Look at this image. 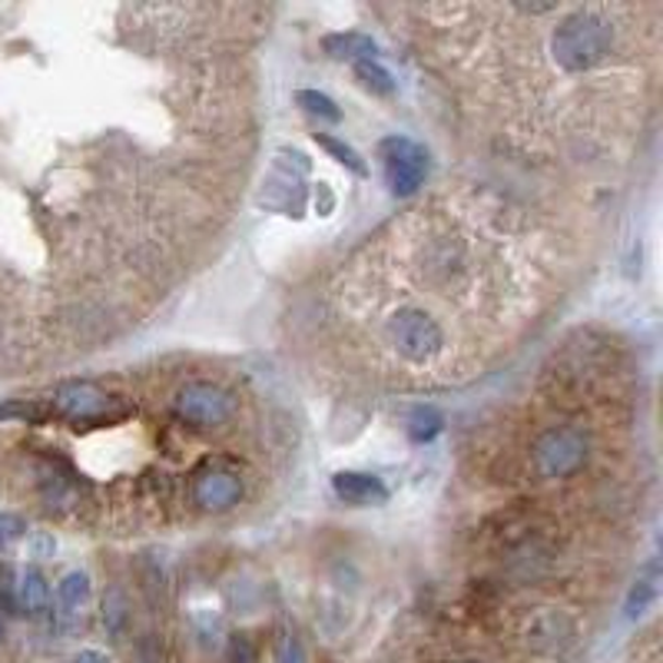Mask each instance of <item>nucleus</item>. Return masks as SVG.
<instances>
[{"instance_id":"obj_1","label":"nucleus","mask_w":663,"mask_h":663,"mask_svg":"<svg viewBox=\"0 0 663 663\" xmlns=\"http://www.w3.org/2000/svg\"><path fill=\"white\" fill-rule=\"evenodd\" d=\"M597 454V431L584 418H550L537 425L524 448L528 478L537 485H567Z\"/></svg>"},{"instance_id":"obj_2","label":"nucleus","mask_w":663,"mask_h":663,"mask_svg":"<svg viewBox=\"0 0 663 663\" xmlns=\"http://www.w3.org/2000/svg\"><path fill=\"white\" fill-rule=\"evenodd\" d=\"M620 47V27L611 8H571L550 34L554 67L567 76H584L611 63Z\"/></svg>"},{"instance_id":"obj_3","label":"nucleus","mask_w":663,"mask_h":663,"mask_svg":"<svg viewBox=\"0 0 663 663\" xmlns=\"http://www.w3.org/2000/svg\"><path fill=\"white\" fill-rule=\"evenodd\" d=\"M378 339L409 368H428L448 352V329L428 309L399 306L386 319H378Z\"/></svg>"},{"instance_id":"obj_4","label":"nucleus","mask_w":663,"mask_h":663,"mask_svg":"<svg viewBox=\"0 0 663 663\" xmlns=\"http://www.w3.org/2000/svg\"><path fill=\"white\" fill-rule=\"evenodd\" d=\"M239 392L213 378H182L169 395V412L193 431H226L239 422Z\"/></svg>"},{"instance_id":"obj_5","label":"nucleus","mask_w":663,"mask_h":663,"mask_svg":"<svg viewBox=\"0 0 663 663\" xmlns=\"http://www.w3.org/2000/svg\"><path fill=\"white\" fill-rule=\"evenodd\" d=\"M246 498V478L239 471V458H216L197 471L186 488V501L203 514H229Z\"/></svg>"},{"instance_id":"obj_6","label":"nucleus","mask_w":663,"mask_h":663,"mask_svg":"<svg viewBox=\"0 0 663 663\" xmlns=\"http://www.w3.org/2000/svg\"><path fill=\"white\" fill-rule=\"evenodd\" d=\"M378 156H382L386 179L395 197H412L428 176V153L409 137H386L378 143Z\"/></svg>"},{"instance_id":"obj_7","label":"nucleus","mask_w":663,"mask_h":663,"mask_svg":"<svg viewBox=\"0 0 663 663\" xmlns=\"http://www.w3.org/2000/svg\"><path fill=\"white\" fill-rule=\"evenodd\" d=\"M332 488L345 505H358V508L389 501V488L378 482L375 475H362V471H342V475H335Z\"/></svg>"},{"instance_id":"obj_8","label":"nucleus","mask_w":663,"mask_h":663,"mask_svg":"<svg viewBox=\"0 0 663 663\" xmlns=\"http://www.w3.org/2000/svg\"><path fill=\"white\" fill-rule=\"evenodd\" d=\"M322 47H325L329 57H335V60H355V63L371 60L378 54L375 40L365 37V34H329L322 40Z\"/></svg>"},{"instance_id":"obj_9","label":"nucleus","mask_w":663,"mask_h":663,"mask_svg":"<svg viewBox=\"0 0 663 663\" xmlns=\"http://www.w3.org/2000/svg\"><path fill=\"white\" fill-rule=\"evenodd\" d=\"M14 594H17V604H21L27 614H40V611L47 607V597H50V591H47L40 571H24V578H21V584H17Z\"/></svg>"},{"instance_id":"obj_10","label":"nucleus","mask_w":663,"mask_h":663,"mask_svg":"<svg viewBox=\"0 0 663 663\" xmlns=\"http://www.w3.org/2000/svg\"><path fill=\"white\" fill-rule=\"evenodd\" d=\"M86 597H90V578L80 575V571L67 575V578L60 581V588H57V604H60L63 614L80 611V604H83Z\"/></svg>"},{"instance_id":"obj_11","label":"nucleus","mask_w":663,"mask_h":663,"mask_svg":"<svg viewBox=\"0 0 663 663\" xmlns=\"http://www.w3.org/2000/svg\"><path fill=\"white\" fill-rule=\"evenodd\" d=\"M355 76H358L371 93H382V97H389V93L395 90L392 73H389L386 67H378L375 60H362V63H355Z\"/></svg>"},{"instance_id":"obj_12","label":"nucleus","mask_w":663,"mask_h":663,"mask_svg":"<svg viewBox=\"0 0 663 663\" xmlns=\"http://www.w3.org/2000/svg\"><path fill=\"white\" fill-rule=\"evenodd\" d=\"M316 140H319V143H322V146H325V150H329V153L339 159V163H345V166H348L355 176H368V166L358 159V153H355L352 146L339 143V140H335V137H329V133H316Z\"/></svg>"},{"instance_id":"obj_13","label":"nucleus","mask_w":663,"mask_h":663,"mask_svg":"<svg viewBox=\"0 0 663 663\" xmlns=\"http://www.w3.org/2000/svg\"><path fill=\"white\" fill-rule=\"evenodd\" d=\"M312 117H322V120H332V123H339L342 120V114H339V107L325 97V93H316V90H299V97H296Z\"/></svg>"},{"instance_id":"obj_14","label":"nucleus","mask_w":663,"mask_h":663,"mask_svg":"<svg viewBox=\"0 0 663 663\" xmlns=\"http://www.w3.org/2000/svg\"><path fill=\"white\" fill-rule=\"evenodd\" d=\"M275 663H306V650H303L299 637H293V634L275 637Z\"/></svg>"},{"instance_id":"obj_15","label":"nucleus","mask_w":663,"mask_h":663,"mask_svg":"<svg viewBox=\"0 0 663 663\" xmlns=\"http://www.w3.org/2000/svg\"><path fill=\"white\" fill-rule=\"evenodd\" d=\"M226 663H259V650L249 637L236 634L229 640V650H226Z\"/></svg>"},{"instance_id":"obj_16","label":"nucleus","mask_w":663,"mask_h":663,"mask_svg":"<svg viewBox=\"0 0 663 663\" xmlns=\"http://www.w3.org/2000/svg\"><path fill=\"white\" fill-rule=\"evenodd\" d=\"M438 428H441V418H438L431 409H422V412L412 418V441H428V438H435Z\"/></svg>"},{"instance_id":"obj_17","label":"nucleus","mask_w":663,"mask_h":663,"mask_svg":"<svg viewBox=\"0 0 663 663\" xmlns=\"http://www.w3.org/2000/svg\"><path fill=\"white\" fill-rule=\"evenodd\" d=\"M653 594H656V584H653V581H637V588H634V594H630V614H640V611L653 601Z\"/></svg>"},{"instance_id":"obj_18","label":"nucleus","mask_w":663,"mask_h":663,"mask_svg":"<svg viewBox=\"0 0 663 663\" xmlns=\"http://www.w3.org/2000/svg\"><path fill=\"white\" fill-rule=\"evenodd\" d=\"M21 531H24V521H21V518H11V514L0 518V547H4L8 541H14Z\"/></svg>"},{"instance_id":"obj_19","label":"nucleus","mask_w":663,"mask_h":663,"mask_svg":"<svg viewBox=\"0 0 663 663\" xmlns=\"http://www.w3.org/2000/svg\"><path fill=\"white\" fill-rule=\"evenodd\" d=\"M70 663H110L100 650H80Z\"/></svg>"},{"instance_id":"obj_20","label":"nucleus","mask_w":663,"mask_h":663,"mask_svg":"<svg viewBox=\"0 0 663 663\" xmlns=\"http://www.w3.org/2000/svg\"><path fill=\"white\" fill-rule=\"evenodd\" d=\"M464 663H485V660H464Z\"/></svg>"}]
</instances>
